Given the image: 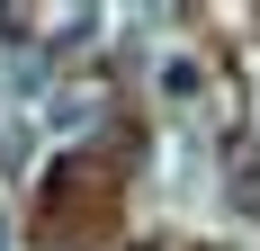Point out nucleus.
I'll list each match as a JSON object with an SVG mask.
<instances>
[{
    "label": "nucleus",
    "mask_w": 260,
    "mask_h": 251,
    "mask_svg": "<svg viewBox=\"0 0 260 251\" xmlns=\"http://www.w3.org/2000/svg\"><path fill=\"white\" fill-rule=\"evenodd\" d=\"M90 125H99V90H63L45 108V135H90Z\"/></svg>",
    "instance_id": "obj_1"
},
{
    "label": "nucleus",
    "mask_w": 260,
    "mask_h": 251,
    "mask_svg": "<svg viewBox=\"0 0 260 251\" xmlns=\"http://www.w3.org/2000/svg\"><path fill=\"white\" fill-rule=\"evenodd\" d=\"M198 90H207V63L198 54H171L161 63V99H198Z\"/></svg>",
    "instance_id": "obj_2"
},
{
    "label": "nucleus",
    "mask_w": 260,
    "mask_h": 251,
    "mask_svg": "<svg viewBox=\"0 0 260 251\" xmlns=\"http://www.w3.org/2000/svg\"><path fill=\"white\" fill-rule=\"evenodd\" d=\"M36 81H45V63L36 54H9L0 63V99H36Z\"/></svg>",
    "instance_id": "obj_3"
},
{
    "label": "nucleus",
    "mask_w": 260,
    "mask_h": 251,
    "mask_svg": "<svg viewBox=\"0 0 260 251\" xmlns=\"http://www.w3.org/2000/svg\"><path fill=\"white\" fill-rule=\"evenodd\" d=\"M234 215H242V225H260V171L234 179Z\"/></svg>",
    "instance_id": "obj_4"
},
{
    "label": "nucleus",
    "mask_w": 260,
    "mask_h": 251,
    "mask_svg": "<svg viewBox=\"0 0 260 251\" xmlns=\"http://www.w3.org/2000/svg\"><path fill=\"white\" fill-rule=\"evenodd\" d=\"M0 251H18V233H9V206H0Z\"/></svg>",
    "instance_id": "obj_5"
}]
</instances>
